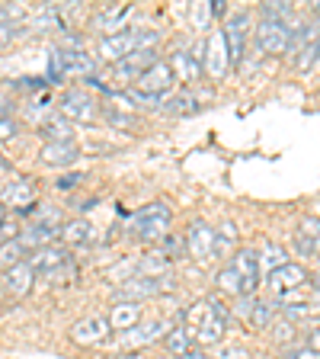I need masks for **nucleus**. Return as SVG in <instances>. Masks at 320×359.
Wrapping results in <instances>:
<instances>
[{"instance_id":"1","label":"nucleus","mask_w":320,"mask_h":359,"mask_svg":"<svg viewBox=\"0 0 320 359\" xmlns=\"http://www.w3.org/2000/svg\"><path fill=\"white\" fill-rule=\"evenodd\" d=\"M186 321L195 327V344L215 346V344H221V337H224V330H228L231 314H228V308H224L221 302L205 299V302H195V305L189 308Z\"/></svg>"},{"instance_id":"2","label":"nucleus","mask_w":320,"mask_h":359,"mask_svg":"<svg viewBox=\"0 0 320 359\" xmlns=\"http://www.w3.org/2000/svg\"><path fill=\"white\" fill-rule=\"evenodd\" d=\"M157 42V29L151 26H134V29H119L116 36H106L99 42V58L103 61H122L134 52H144V48H154Z\"/></svg>"},{"instance_id":"3","label":"nucleus","mask_w":320,"mask_h":359,"mask_svg":"<svg viewBox=\"0 0 320 359\" xmlns=\"http://www.w3.org/2000/svg\"><path fill=\"white\" fill-rule=\"evenodd\" d=\"M173 222V212L167 209L164 202H154V205H144L138 209L132 218H128V231L138 241H160L167 234Z\"/></svg>"},{"instance_id":"4","label":"nucleus","mask_w":320,"mask_h":359,"mask_svg":"<svg viewBox=\"0 0 320 359\" xmlns=\"http://www.w3.org/2000/svg\"><path fill=\"white\" fill-rule=\"evenodd\" d=\"M32 266L36 276H48V279H58L67 266H71V250L64 244H48V247H39L32 250V257L26 260Z\"/></svg>"},{"instance_id":"5","label":"nucleus","mask_w":320,"mask_h":359,"mask_svg":"<svg viewBox=\"0 0 320 359\" xmlns=\"http://www.w3.org/2000/svg\"><path fill=\"white\" fill-rule=\"evenodd\" d=\"M291 36H295V29L288 26V20H260V26H256V45H260V52L269 55L288 52Z\"/></svg>"},{"instance_id":"6","label":"nucleus","mask_w":320,"mask_h":359,"mask_svg":"<svg viewBox=\"0 0 320 359\" xmlns=\"http://www.w3.org/2000/svg\"><path fill=\"white\" fill-rule=\"evenodd\" d=\"M202 71H209L211 81H221L231 71V52H228V39L224 29H215L205 42V61H202Z\"/></svg>"},{"instance_id":"7","label":"nucleus","mask_w":320,"mask_h":359,"mask_svg":"<svg viewBox=\"0 0 320 359\" xmlns=\"http://www.w3.org/2000/svg\"><path fill=\"white\" fill-rule=\"evenodd\" d=\"M305 285H307V269L301 266V263H285V266L269 273V292H272L276 299H285V295L305 289Z\"/></svg>"},{"instance_id":"8","label":"nucleus","mask_w":320,"mask_h":359,"mask_svg":"<svg viewBox=\"0 0 320 359\" xmlns=\"http://www.w3.org/2000/svg\"><path fill=\"white\" fill-rule=\"evenodd\" d=\"M186 250L193 254V260L205 263L218 254V231L211 224L205 222H193L189 224V234H186Z\"/></svg>"},{"instance_id":"9","label":"nucleus","mask_w":320,"mask_h":359,"mask_svg":"<svg viewBox=\"0 0 320 359\" xmlns=\"http://www.w3.org/2000/svg\"><path fill=\"white\" fill-rule=\"evenodd\" d=\"M61 116L67 122H93L97 119V103L90 97L87 90H67L64 97H61Z\"/></svg>"},{"instance_id":"10","label":"nucleus","mask_w":320,"mask_h":359,"mask_svg":"<svg viewBox=\"0 0 320 359\" xmlns=\"http://www.w3.org/2000/svg\"><path fill=\"white\" fill-rule=\"evenodd\" d=\"M154 65H157V52L154 48H144V52H134V55H128V58L116 61L112 77H116V83H134L148 67H154Z\"/></svg>"},{"instance_id":"11","label":"nucleus","mask_w":320,"mask_h":359,"mask_svg":"<svg viewBox=\"0 0 320 359\" xmlns=\"http://www.w3.org/2000/svg\"><path fill=\"white\" fill-rule=\"evenodd\" d=\"M173 81H176V77H173L170 65H167V61H157V65L148 67L132 87L138 90V93H148V97H164L167 90L173 87Z\"/></svg>"},{"instance_id":"12","label":"nucleus","mask_w":320,"mask_h":359,"mask_svg":"<svg viewBox=\"0 0 320 359\" xmlns=\"http://www.w3.org/2000/svg\"><path fill=\"white\" fill-rule=\"evenodd\" d=\"M170 324L167 321H148V324H138V327L125 330V334L119 337V346L122 350H138V346L144 344H154V340H164L167 334H170Z\"/></svg>"},{"instance_id":"13","label":"nucleus","mask_w":320,"mask_h":359,"mask_svg":"<svg viewBox=\"0 0 320 359\" xmlns=\"http://www.w3.org/2000/svg\"><path fill=\"white\" fill-rule=\"evenodd\" d=\"M295 52H298V58H295L298 71H307V67L317 65V58H320V22H311V26H305V29L298 32Z\"/></svg>"},{"instance_id":"14","label":"nucleus","mask_w":320,"mask_h":359,"mask_svg":"<svg viewBox=\"0 0 320 359\" xmlns=\"http://www.w3.org/2000/svg\"><path fill=\"white\" fill-rule=\"evenodd\" d=\"M167 289V279H144V276H134V279H125L119 285V302H144V299H154L160 292Z\"/></svg>"},{"instance_id":"15","label":"nucleus","mask_w":320,"mask_h":359,"mask_svg":"<svg viewBox=\"0 0 320 359\" xmlns=\"http://www.w3.org/2000/svg\"><path fill=\"white\" fill-rule=\"evenodd\" d=\"M228 266H231L234 273L250 285V292L256 295V285H260V254H256V247H244V250H237Z\"/></svg>"},{"instance_id":"16","label":"nucleus","mask_w":320,"mask_h":359,"mask_svg":"<svg viewBox=\"0 0 320 359\" xmlns=\"http://www.w3.org/2000/svg\"><path fill=\"white\" fill-rule=\"evenodd\" d=\"M0 202H4V205H10V209H16L20 215H26V212L36 205V189H32L29 180H13V183H7V187H4Z\"/></svg>"},{"instance_id":"17","label":"nucleus","mask_w":320,"mask_h":359,"mask_svg":"<svg viewBox=\"0 0 320 359\" xmlns=\"http://www.w3.org/2000/svg\"><path fill=\"white\" fill-rule=\"evenodd\" d=\"M71 337H74L77 344H83V346H93V344L109 340L112 327H109L106 318H83V321H77L74 327H71Z\"/></svg>"},{"instance_id":"18","label":"nucleus","mask_w":320,"mask_h":359,"mask_svg":"<svg viewBox=\"0 0 320 359\" xmlns=\"http://www.w3.org/2000/svg\"><path fill=\"white\" fill-rule=\"evenodd\" d=\"M106 321H109L112 330H122V334H125V330L141 324V305H134V302H116Z\"/></svg>"},{"instance_id":"19","label":"nucleus","mask_w":320,"mask_h":359,"mask_svg":"<svg viewBox=\"0 0 320 359\" xmlns=\"http://www.w3.org/2000/svg\"><path fill=\"white\" fill-rule=\"evenodd\" d=\"M240 314L246 318V324H250V327H266V324L276 321V311L269 308V302L256 299V295L240 299Z\"/></svg>"},{"instance_id":"20","label":"nucleus","mask_w":320,"mask_h":359,"mask_svg":"<svg viewBox=\"0 0 320 359\" xmlns=\"http://www.w3.org/2000/svg\"><path fill=\"white\" fill-rule=\"evenodd\" d=\"M42 138L45 144H67L74 142V122H67L64 116H48V119L42 122Z\"/></svg>"},{"instance_id":"21","label":"nucleus","mask_w":320,"mask_h":359,"mask_svg":"<svg viewBox=\"0 0 320 359\" xmlns=\"http://www.w3.org/2000/svg\"><path fill=\"white\" fill-rule=\"evenodd\" d=\"M170 71H173V77H179V81H186V83H193V81H199L202 77V58L199 55H189V52H176L170 61Z\"/></svg>"},{"instance_id":"22","label":"nucleus","mask_w":320,"mask_h":359,"mask_svg":"<svg viewBox=\"0 0 320 359\" xmlns=\"http://www.w3.org/2000/svg\"><path fill=\"white\" fill-rule=\"evenodd\" d=\"M55 234H61V228H48V224L29 222V224H26V231H20V244L26 247V250H39V247L52 244Z\"/></svg>"},{"instance_id":"23","label":"nucleus","mask_w":320,"mask_h":359,"mask_svg":"<svg viewBox=\"0 0 320 359\" xmlns=\"http://www.w3.org/2000/svg\"><path fill=\"white\" fill-rule=\"evenodd\" d=\"M77 157H81V151H77L74 142H67V144H45V148H42V161L48 167H67V164H74Z\"/></svg>"},{"instance_id":"24","label":"nucleus","mask_w":320,"mask_h":359,"mask_svg":"<svg viewBox=\"0 0 320 359\" xmlns=\"http://www.w3.org/2000/svg\"><path fill=\"white\" fill-rule=\"evenodd\" d=\"M298 250L305 257H320V218H305L301 222Z\"/></svg>"},{"instance_id":"25","label":"nucleus","mask_w":320,"mask_h":359,"mask_svg":"<svg viewBox=\"0 0 320 359\" xmlns=\"http://www.w3.org/2000/svg\"><path fill=\"white\" fill-rule=\"evenodd\" d=\"M32 285H36V273H32V266L26 260L16 263L13 269H7V289L13 292V295H26Z\"/></svg>"},{"instance_id":"26","label":"nucleus","mask_w":320,"mask_h":359,"mask_svg":"<svg viewBox=\"0 0 320 359\" xmlns=\"http://www.w3.org/2000/svg\"><path fill=\"white\" fill-rule=\"evenodd\" d=\"M215 283H218V289L228 292V295H234V299H246V295H253V292H250V285H246L231 266H224L221 273L215 276Z\"/></svg>"},{"instance_id":"27","label":"nucleus","mask_w":320,"mask_h":359,"mask_svg":"<svg viewBox=\"0 0 320 359\" xmlns=\"http://www.w3.org/2000/svg\"><path fill=\"white\" fill-rule=\"evenodd\" d=\"M167 273H170V260H167L160 250H154V254L141 257L138 276H144V279H167Z\"/></svg>"},{"instance_id":"28","label":"nucleus","mask_w":320,"mask_h":359,"mask_svg":"<svg viewBox=\"0 0 320 359\" xmlns=\"http://www.w3.org/2000/svg\"><path fill=\"white\" fill-rule=\"evenodd\" d=\"M202 106H205V100L195 97V93H176V97L167 100V112L170 116H195Z\"/></svg>"},{"instance_id":"29","label":"nucleus","mask_w":320,"mask_h":359,"mask_svg":"<svg viewBox=\"0 0 320 359\" xmlns=\"http://www.w3.org/2000/svg\"><path fill=\"white\" fill-rule=\"evenodd\" d=\"M164 346L173 353V356L183 359V356H189V353H193V337H189V330L179 324V327H173L170 334L164 337Z\"/></svg>"},{"instance_id":"30","label":"nucleus","mask_w":320,"mask_h":359,"mask_svg":"<svg viewBox=\"0 0 320 359\" xmlns=\"http://www.w3.org/2000/svg\"><path fill=\"white\" fill-rule=\"evenodd\" d=\"M90 234H93V228H90V222H67L61 224V238H64V244H87Z\"/></svg>"},{"instance_id":"31","label":"nucleus","mask_w":320,"mask_h":359,"mask_svg":"<svg viewBox=\"0 0 320 359\" xmlns=\"http://www.w3.org/2000/svg\"><path fill=\"white\" fill-rule=\"evenodd\" d=\"M22 257H26V247L20 244V238L4 244L0 247V273H7V269H13L16 263H22Z\"/></svg>"},{"instance_id":"32","label":"nucleus","mask_w":320,"mask_h":359,"mask_svg":"<svg viewBox=\"0 0 320 359\" xmlns=\"http://www.w3.org/2000/svg\"><path fill=\"white\" fill-rule=\"evenodd\" d=\"M285 263H288V254H285L282 247L266 244V247L260 250V269H266V273H272V269L285 266Z\"/></svg>"},{"instance_id":"33","label":"nucleus","mask_w":320,"mask_h":359,"mask_svg":"<svg viewBox=\"0 0 320 359\" xmlns=\"http://www.w3.org/2000/svg\"><path fill=\"white\" fill-rule=\"evenodd\" d=\"M32 26H36V29H64V22H61V16H58V10L55 7H42V13L36 16V20H32Z\"/></svg>"},{"instance_id":"34","label":"nucleus","mask_w":320,"mask_h":359,"mask_svg":"<svg viewBox=\"0 0 320 359\" xmlns=\"http://www.w3.org/2000/svg\"><path fill=\"white\" fill-rule=\"evenodd\" d=\"M128 13H132V7H116L112 13L103 16V29L109 32V36H116V32H119V26H122V20H125Z\"/></svg>"},{"instance_id":"35","label":"nucleus","mask_w":320,"mask_h":359,"mask_svg":"<svg viewBox=\"0 0 320 359\" xmlns=\"http://www.w3.org/2000/svg\"><path fill=\"white\" fill-rule=\"evenodd\" d=\"M26 32V22H0V45H10Z\"/></svg>"},{"instance_id":"36","label":"nucleus","mask_w":320,"mask_h":359,"mask_svg":"<svg viewBox=\"0 0 320 359\" xmlns=\"http://www.w3.org/2000/svg\"><path fill=\"white\" fill-rule=\"evenodd\" d=\"M20 238V222L16 218H0V247Z\"/></svg>"},{"instance_id":"37","label":"nucleus","mask_w":320,"mask_h":359,"mask_svg":"<svg viewBox=\"0 0 320 359\" xmlns=\"http://www.w3.org/2000/svg\"><path fill=\"white\" fill-rule=\"evenodd\" d=\"M272 340H276V344H291V340H295V327H291L288 318L276 321V327H272Z\"/></svg>"},{"instance_id":"38","label":"nucleus","mask_w":320,"mask_h":359,"mask_svg":"<svg viewBox=\"0 0 320 359\" xmlns=\"http://www.w3.org/2000/svg\"><path fill=\"white\" fill-rule=\"evenodd\" d=\"M160 247H164L160 254L170 260V254H183V250H186V238H170V234H164V238H160Z\"/></svg>"},{"instance_id":"39","label":"nucleus","mask_w":320,"mask_h":359,"mask_svg":"<svg viewBox=\"0 0 320 359\" xmlns=\"http://www.w3.org/2000/svg\"><path fill=\"white\" fill-rule=\"evenodd\" d=\"M211 10L215 7H209V4H193V26L195 29H205V22L211 20Z\"/></svg>"},{"instance_id":"40","label":"nucleus","mask_w":320,"mask_h":359,"mask_svg":"<svg viewBox=\"0 0 320 359\" xmlns=\"http://www.w3.org/2000/svg\"><path fill=\"white\" fill-rule=\"evenodd\" d=\"M211 359H250V353H246L244 346H221Z\"/></svg>"},{"instance_id":"41","label":"nucleus","mask_w":320,"mask_h":359,"mask_svg":"<svg viewBox=\"0 0 320 359\" xmlns=\"http://www.w3.org/2000/svg\"><path fill=\"white\" fill-rule=\"evenodd\" d=\"M13 135H16V122L10 116H0V142H7Z\"/></svg>"},{"instance_id":"42","label":"nucleus","mask_w":320,"mask_h":359,"mask_svg":"<svg viewBox=\"0 0 320 359\" xmlns=\"http://www.w3.org/2000/svg\"><path fill=\"white\" fill-rule=\"evenodd\" d=\"M106 119H109L112 126H122V128H128V126H132V119H128V112H116V109H106Z\"/></svg>"},{"instance_id":"43","label":"nucleus","mask_w":320,"mask_h":359,"mask_svg":"<svg viewBox=\"0 0 320 359\" xmlns=\"http://www.w3.org/2000/svg\"><path fill=\"white\" fill-rule=\"evenodd\" d=\"M282 359H320V356L311 350V346H298V350H288Z\"/></svg>"},{"instance_id":"44","label":"nucleus","mask_w":320,"mask_h":359,"mask_svg":"<svg viewBox=\"0 0 320 359\" xmlns=\"http://www.w3.org/2000/svg\"><path fill=\"white\" fill-rule=\"evenodd\" d=\"M77 183H81V173H67V177H61V180H58V187H61V189H71V187H77Z\"/></svg>"},{"instance_id":"45","label":"nucleus","mask_w":320,"mask_h":359,"mask_svg":"<svg viewBox=\"0 0 320 359\" xmlns=\"http://www.w3.org/2000/svg\"><path fill=\"white\" fill-rule=\"evenodd\" d=\"M307 346H311V350H314V353H317V356H320V330H314V334L307 337Z\"/></svg>"},{"instance_id":"46","label":"nucleus","mask_w":320,"mask_h":359,"mask_svg":"<svg viewBox=\"0 0 320 359\" xmlns=\"http://www.w3.org/2000/svg\"><path fill=\"white\" fill-rule=\"evenodd\" d=\"M0 116H7V97L0 93Z\"/></svg>"},{"instance_id":"47","label":"nucleus","mask_w":320,"mask_h":359,"mask_svg":"<svg viewBox=\"0 0 320 359\" xmlns=\"http://www.w3.org/2000/svg\"><path fill=\"white\" fill-rule=\"evenodd\" d=\"M183 359H205L202 353H189V356H183Z\"/></svg>"},{"instance_id":"48","label":"nucleus","mask_w":320,"mask_h":359,"mask_svg":"<svg viewBox=\"0 0 320 359\" xmlns=\"http://www.w3.org/2000/svg\"><path fill=\"white\" fill-rule=\"evenodd\" d=\"M317 292H320V273H317Z\"/></svg>"}]
</instances>
